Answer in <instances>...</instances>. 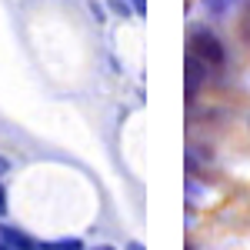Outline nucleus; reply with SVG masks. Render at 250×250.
Instances as JSON below:
<instances>
[{
    "mask_svg": "<svg viewBox=\"0 0 250 250\" xmlns=\"http://www.w3.org/2000/svg\"><path fill=\"white\" fill-rule=\"evenodd\" d=\"M127 250H144V244H137V240H134V244H127Z\"/></svg>",
    "mask_w": 250,
    "mask_h": 250,
    "instance_id": "obj_10",
    "label": "nucleus"
},
{
    "mask_svg": "<svg viewBox=\"0 0 250 250\" xmlns=\"http://www.w3.org/2000/svg\"><path fill=\"white\" fill-rule=\"evenodd\" d=\"M204 77H207V63L197 57V54H187V104L197 97V90H200Z\"/></svg>",
    "mask_w": 250,
    "mask_h": 250,
    "instance_id": "obj_2",
    "label": "nucleus"
},
{
    "mask_svg": "<svg viewBox=\"0 0 250 250\" xmlns=\"http://www.w3.org/2000/svg\"><path fill=\"white\" fill-rule=\"evenodd\" d=\"M233 3H237V0H204V7H207L210 17H227L233 10Z\"/></svg>",
    "mask_w": 250,
    "mask_h": 250,
    "instance_id": "obj_4",
    "label": "nucleus"
},
{
    "mask_svg": "<svg viewBox=\"0 0 250 250\" xmlns=\"http://www.w3.org/2000/svg\"><path fill=\"white\" fill-rule=\"evenodd\" d=\"M7 167H10V164H7V160L0 157V173H7Z\"/></svg>",
    "mask_w": 250,
    "mask_h": 250,
    "instance_id": "obj_11",
    "label": "nucleus"
},
{
    "mask_svg": "<svg viewBox=\"0 0 250 250\" xmlns=\"http://www.w3.org/2000/svg\"><path fill=\"white\" fill-rule=\"evenodd\" d=\"M40 250H83L77 237L74 240H50V244H40Z\"/></svg>",
    "mask_w": 250,
    "mask_h": 250,
    "instance_id": "obj_5",
    "label": "nucleus"
},
{
    "mask_svg": "<svg viewBox=\"0 0 250 250\" xmlns=\"http://www.w3.org/2000/svg\"><path fill=\"white\" fill-rule=\"evenodd\" d=\"M130 7H134V10H137V14H140V17L147 14V0H130Z\"/></svg>",
    "mask_w": 250,
    "mask_h": 250,
    "instance_id": "obj_7",
    "label": "nucleus"
},
{
    "mask_svg": "<svg viewBox=\"0 0 250 250\" xmlns=\"http://www.w3.org/2000/svg\"><path fill=\"white\" fill-rule=\"evenodd\" d=\"M0 250H17V247H10V244H7V240H0Z\"/></svg>",
    "mask_w": 250,
    "mask_h": 250,
    "instance_id": "obj_12",
    "label": "nucleus"
},
{
    "mask_svg": "<svg viewBox=\"0 0 250 250\" xmlns=\"http://www.w3.org/2000/svg\"><path fill=\"white\" fill-rule=\"evenodd\" d=\"M7 210V193H3V187H0V213Z\"/></svg>",
    "mask_w": 250,
    "mask_h": 250,
    "instance_id": "obj_9",
    "label": "nucleus"
},
{
    "mask_svg": "<svg viewBox=\"0 0 250 250\" xmlns=\"http://www.w3.org/2000/svg\"><path fill=\"white\" fill-rule=\"evenodd\" d=\"M0 240H7L10 247H17V250H40V244L30 237L27 230H17V227H0Z\"/></svg>",
    "mask_w": 250,
    "mask_h": 250,
    "instance_id": "obj_3",
    "label": "nucleus"
},
{
    "mask_svg": "<svg viewBox=\"0 0 250 250\" xmlns=\"http://www.w3.org/2000/svg\"><path fill=\"white\" fill-rule=\"evenodd\" d=\"M190 54H197V57L204 60L207 67H220L224 63V43L213 37L207 27H197V30H190Z\"/></svg>",
    "mask_w": 250,
    "mask_h": 250,
    "instance_id": "obj_1",
    "label": "nucleus"
},
{
    "mask_svg": "<svg viewBox=\"0 0 250 250\" xmlns=\"http://www.w3.org/2000/svg\"><path fill=\"white\" fill-rule=\"evenodd\" d=\"M90 10H94L97 20H107V17H104V7H100V3H90Z\"/></svg>",
    "mask_w": 250,
    "mask_h": 250,
    "instance_id": "obj_8",
    "label": "nucleus"
},
{
    "mask_svg": "<svg viewBox=\"0 0 250 250\" xmlns=\"http://www.w3.org/2000/svg\"><path fill=\"white\" fill-rule=\"evenodd\" d=\"M107 3L114 7V10L120 14V17H130V3H127V0H107Z\"/></svg>",
    "mask_w": 250,
    "mask_h": 250,
    "instance_id": "obj_6",
    "label": "nucleus"
},
{
    "mask_svg": "<svg viewBox=\"0 0 250 250\" xmlns=\"http://www.w3.org/2000/svg\"><path fill=\"white\" fill-rule=\"evenodd\" d=\"M94 250H114V247H107V244H104V247H94Z\"/></svg>",
    "mask_w": 250,
    "mask_h": 250,
    "instance_id": "obj_13",
    "label": "nucleus"
}]
</instances>
